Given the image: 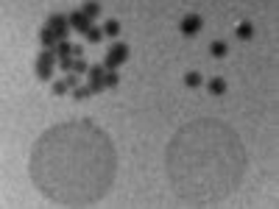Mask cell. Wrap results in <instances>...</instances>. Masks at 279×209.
Listing matches in <instances>:
<instances>
[{
    "mask_svg": "<svg viewBox=\"0 0 279 209\" xmlns=\"http://www.w3.org/2000/svg\"><path fill=\"white\" fill-rule=\"evenodd\" d=\"M126 62H129V45H126V42H115L109 48L106 59H103V67H106V70H117V67L126 64Z\"/></svg>",
    "mask_w": 279,
    "mask_h": 209,
    "instance_id": "obj_3",
    "label": "cell"
},
{
    "mask_svg": "<svg viewBox=\"0 0 279 209\" xmlns=\"http://www.w3.org/2000/svg\"><path fill=\"white\" fill-rule=\"evenodd\" d=\"M237 39H243V42L254 39V25H251V22H240V25H237Z\"/></svg>",
    "mask_w": 279,
    "mask_h": 209,
    "instance_id": "obj_12",
    "label": "cell"
},
{
    "mask_svg": "<svg viewBox=\"0 0 279 209\" xmlns=\"http://www.w3.org/2000/svg\"><path fill=\"white\" fill-rule=\"evenodd\" d=\"M73 48H76V45H73V42H67V39H65V42H59V45L53 48L56 59H59V62H62V59H70V56H73Z\"/></svg>",
    "mask_w": 279,
    "mask_h": 209,
    "instance_id": "obj_10",
    "label": "cell"
},
{
    "mask_svg": "<svg viewBox=\"0 0 279 209\" xmlns=\"http://www.w3.org/2000/svg\"><path fill=\"white\" fill-rule=\"evenodd\" d=\"M103 36L117 39V36H120V22H117V20H106V22H103Z\"/></svg>",
    "mask_w": 279,
    "mask_h": 209,
    "instance_id": "obj_11",
    "label": "cell"
},
{
    "mask_svg": "<svg viewBox=\"0 0 279 209\" xmlns=\"http://www.w3.org/2000/svg\"><path fill=\"white\" fill-rule=\"evenodd\" d=\"M89 17H84V11H76V14H70V28L73 31H81V33H87L92 25H89Z\"/></svg>",
    "mask_w": 279,
    "mask_h": 209,
    "instance_id": "obj_8",
    "label": "cell"
},
{
    "mask_svg": "<svg viewBox=\"0 0 279 209\" xmlns=\"http://www.w3.org/2000/svg\"><path fill=\"white\" fill-rule=\"evenodd\" d=\"M184 84H187V87H201V84H204V78H201V73H196V70H190V73H184Z\"/></svg>",
    "mask_w": 279,
    "mask_h": 209,
    "instance_id": "obj_13",
    "label": "cell"
},
{
    "mask_svg": "<svg viewBox=\"0 0 279 209\" xmlns=\"http://www.w3.org/2000/svg\"><path fill=\"white\" fill-rule=\"evenodd\" d=\"M56 67H59L56 53H53V50H42V53H39V59H36V76L42 78V81H50V76H53Z\"/></svg>",
    "mask_w": 279,
    "mask_h": 209,
    "instance_id": "obj_4",
    "label": "cell"
},
{
    "mask_svg": "<svg viewBox=\"0 0 279 209\" xmlns=\"http://www.w3.org/2000/svg\"><path fill=\"white\" fill-rule=\"evenodd\" d=\"M53 87H50V95H65L67 89H70V84H67V78L65 81H50Z\"/></svg>",
    "mask_w": 279,
    "mask_h": 209,
    "instance_id": "obj_18",
    "label": "cell"
},
{
    "mask_svg": "<svg viewBox=\"0 0 279 209\" xmlns=\"http://www.w3.org/2000/svg\"><path fill=\"white\" fill-rule=\"evenodd\" d=\"M89 95H92V89H89V87H76V89H73V98H76V100H87Z\"/></svg>",
    "mask_w": 279,
    "mask_h": 209,
    "instance_id": "obj_20",
    "label": "cell"
},
{
    "mask_svg": "<svg viewBox=\"0 0 279 209\" xmlns=\"http://www.w3.org/2000/svg\"><path fill=\"white\" fill-rule=\"evenodd\" d=\"M103 76H106V67H89V89L92 95H100L103 92Z\"/></svg>",
    "mask_w": 279,
    "mask_h": 209,
    "instance_id": "obj_7",
    "label": "cell"
},
{
    "mask_svg": "<svg viewBox=\"0 0 279 209\" xmlns=\"http://www.w3.org/2000/svg\"><path fill=\"white\" fill-rule=\"evenodd\" d=\"M84 17H89V20H95V17H100V3H87L84 6Z\"/></svg>",
    "mask_w": 279,
    "mask_h": 209,
    "instance_id": "obj_15",
    "label": "cell"
},
{
    "mask_svg": "<svg viewBox=\"0 0 279 209\" xmlns=\"http://www.w3.org/2000/svg\"><path fill=\"white\" fill-rule=\"evenodd\" d=\"M165 170L176 198L187 207H210L240 187L246 173L243 143L229 123L198 117L167 143Z\"/></svg>",
    "mask_w": 279,
    "mask_h": 209,
    "instance_id": "obj_2",
    "label": "cell"
},
{
    "mask_svg": "<svg viewBox=\"0 0 279 209\" xmlns=\"http://www.w3.org/2000/svg\"><path fill=\"white\" fill-rule=\"evenodd\" d=\"M117 84H120L117 70H106V76H103V87H117Z\"/></svg>",
    "mask_w": 279,
    "mask_h": 209,
    "instance_id": "obj_16",
    "label": "cell"
},
{
    "mask_svg": "<svg viewBox=\"0 0 279 209\" xmlns=\"http://www.w3.org/2000/svg\"><path fill=\"white\" fill-rule=\"evenodd\" d=\"M87 39H89L92 45H98L100 39H103V28H95V25H92V28L87 31Z\"/></svg>",
    "mask_w": 279,
    "mask_h": 209,
    "instance_id": "obj_19",
    "label": "cell"
},
{
    "mask_svg": "<svg viewBox=\"0 0 279 209\" xmlns=\"http://www.w3.org/2000/svg\"><path fill=\"white\" fill-rule=\"evenodd\" d=\"M201 25H204V20H201L198 14H187L184 20L179 22V31L184 33V36H196L201 31Z\"/></svg>",
    "mask_w": 279,
    "mask_h": 209,
    "instance_id": "obj_6",
    "label": "cell"
},
{
    "mask_svg": "<svg viewBox=\"0 0 279 209\" xmlns=\"http://www.w3.org/2000/svg\"><path fill=\"white\" fill-rule=\"evenodd\" d=\"M48 28L65 42L67 39V33H70V17L67 14H50V20H48Z\"/></svg>",
    "mask_w": 279,
    "mask_h": 209,
    "instance_id": "obj_5",
    "label": "cell"
},
{
    "mask_svg": "<svg viewBox=\"0 0 279 209\" xmlns=\"http://www.w3.org/2000/svg\"><path fill=\"white\" fill-rule=\"evenodd\" d=\"M28 173L48 201L92 207L115 181L117 151L112 137L92 120H70L48 129L33 143Z\"/></svg>",
    "mask_w": 279,
    "mask_h": 209,
    "instance_id": "obj_1",
    "label": "cell"
},
{
    "mask_svg": "<svg viewBox=\"0 0 279 209\" xmlns=\"http://www.w3.org/2000/svg\"><path fill=\"white\" fill-rule=\"evenodd\" d=\"M226 50H229V48H226V42H212L210 45V53L215 56V59H223V56H226Z\"/></svg>",
    "mask_w": 279,
    "mask_h": 209,
    "instance_id": "obj_17",
    "label": "cell"
},
{
    "mask_svg": "<svg viewBox=\"0 0 279 209\" xmlns=\"http://www.w3.org/2000/svg\"><path fill=\"white\" fill-rule=\"evenodd\" d=\"M39 42H42V48H45V50H53V48H56L59 42H62V39H59V36H56V33L50 31L48 25H45L42 31H39Z\"/></svg>",
    "mask_w": 279,
    "mask_h": 209,
    "instance_id": "obj_9",
    "label": "cell"
},
{
    "mask_svg": "<svg viewBox=\"0 0 279 209\" xmlns=\"http://www.w3.org/2000/svg\"><path fill=\"white\" fill-rule=\"evenodd\" d=\"M207 89H210L212 95H223L226 92V81L223 78H212L210 84H207Z\"/></svg>",
    "mask_w": 279,
    "mask_h": 209,
    "instance_id": "obj_14",
    "label": "cell"
}]
</instances>
